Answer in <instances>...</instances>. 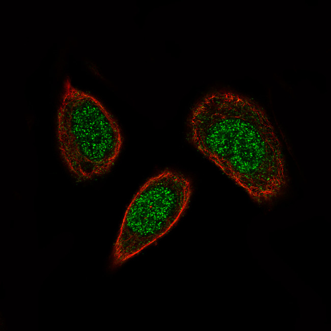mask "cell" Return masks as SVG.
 <instances>
[{
    "label": "cell",
    "instance_id": "obj_1",
    "mask_svg": "<svg viewBox=\"0 0 331 331\" xmlns=\"http://www.w3.org/2000/svg\"><path fill=\"white\" fill-rule=\"evenodd\" d=\"M191 142L256 202L278 196L286 184L280 141L263 109L229 91L213 93L194 108Z\"/></svg>",
    "mask_w": 331,
    "mask_h": 331
},
{
    "label": "cell",
    "instance_id": "obj_2",
    "mask_svg": "<svg viewBox=\"0 0 331 331\" xmlns=\"http://www.w3.org/2000/svg\"><path fill=\"white\" fill-rule=\"evenodd\" d=\"M57 139L63 161L81 180L107 173L122 145L120 127L112 114L68 77L58 111Z\"/></svg>",
    "mask_w": 331,
    "mask_h": 331
},
{
    "label": "cell",
    "instance_id": "obj_3",
    "mask_svg": "<svg viewBox=\"0 0 331 331\" xmlns=\"http://www.w3.org/2000/svg\"><path fill=\"white\" fill-rule=\"evenodd\" d=\"M191 192L189 181L175 172L164 171L149 179L125 212L112 267L121 266L168 233L186 209Z\"/></svg>",
    "mask_w": 331,
    "mask_h": 331
}]
</instances>
